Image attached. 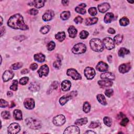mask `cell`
Wrapping results in <instances>:
<instances>
[{"label":"cell","instance_id":"2","mask_svg":"<svg viewBox=\"0 0 134 134\" xmlns=\"http://www.w3.org/2000/svg\"><path fill=\"white\" fill-rule=\"evenodd\" d=\"M90 45L92 50L96 52H101L104 50V45L100 39H92L90 42Z\"/></svg>","mask_w":134,"mask_h":134},{"label":"cell","instance_id":"40","mask_svg":"<svg viewBox=\"0 0 134 134\" xmlns=\"http://www.w3.org/2000/svg\"><path fill=\"white\" fill-rule=\"evenodd\" d=\"M89 35V33L87 32V31L86 30H82L81 32V33H80V35H79V37L81 39H85L87 37V36H88Z\"/></svg>","mask_w":134,"mask_h":134},{"label":"cell","instance_id":"41","mask_svg":"<svg viewBox=\"0 0 134 134\" xmlns=\"http://www.w3.org/2000/svg\"><path fill=\"white\" fill-rule=\"evenodd\" d=\"M104 123L105 124L109 127H111L112 124V122L111 118L109 117H105L103 119Z\"/></svg>","mask_w":134,"mask_h":134},{"label":"cell","instance_id":"3","mask_svg":"<svg viewBox=\"0 0 134 134\" xmlns=\"http://www.w3.org/2000/svg\"><path fill=\"white\" fill-rule=\"evenodd\" d=\"M25 122L28 127H29L30 129H32V130H37L42 127L41 122L39 120L35 119V118H27L25 120Z\"/></svg>","mask_w":134,"mask_h":134},{"label":"cell","instance_id":"31","mask_svg":"<svg viewBox=\"0 0 134 134\" xmlns=\"http://www.w3.org/2000/svg\"><path fill=\"white\" fill-rule=\"evenodd\" d=\"M97 100L99 103L103 105H106L107 104V102L106 101V99L105 96L102 94H98L96 96Z\"/></svg>","mask_w":134,"mask_h":134},{"label":"cell","instance_id":"61","mask_svg":"<svg viewBox=\"0 0 134 134\" xmlns=\"http://www.w3.org/2000/svg\"><path fill=\"white\" fill-rule=\"evenodd\" d=\"M7 95L8 96H12L13 95V93L11 92H7Z\"/></svg>","mask_w":134,"mask_h":134},{"label":"cell","instance_id":"42","mask_svg":"<svg viewBox=\"0 0 134 134\" xmlns=\"http://www.w3.org/2000/svg\"><path fill=\"white\" fill-rule=\"evenodd\" d=\"M23 66V64L21 63H15L11 66V69L13 70H18L21 68Z\"/></svg>","mask_w":134,"mask_h":134},{"label":"cell","instance_id":"47","mask_svg":"<svg viewBox=\"0 0 134 134\" xmlns=\"http://www.w3.org/2000/svg\"><path fill=\"white\" fill-rule=\"evenodd\" d=\"M53 66L56 69H60V67L61 66V61L60 59H58V60H57L56 61H55L53 64Z\"/></svg>","mask_w":134,"mask_h":134},{"label":"cell","instance_id":"57","mask_svg":"<svg viewBox=\"0 0 134 134\" xmlns=\"http://www.w3.org/2000/svg\"><path fill=\"white\" fill-rule=\"evenodd\" d=\"M69 2V1H61V3H63V4L64 5H65V6L68 5Z\"/></svg>","mask_w":134,"mask_h":134},{"label":"cell","instance_id":"18","mask_svg":"<svg viewBox=\"0 0 134 134\" xmlns=\"http://www.w3.org/2000/svg\"><path fill=\"white\" fill-rule=\"evenodd\" d=\"M110 8V5L108 3H103L99 4L98 5V9L102 13H105Z\"/></svg>","mask_w":134,"mask_h":134},{"label":"cell","instance_id":"28","mask_svg":"<svg viewBox=\"0 0 134 134\" xmlns=\"http://www.w3.org/2000/svg\"><path fill=\"white\" fill-rule=\"evenodd\" d=\"M98 21V18L96 17L88 18L85 19V24L86 26H90L96 24Z\"/></svg>","mask_w":134,"mask_h":134},{"label":"cell","instance_id":"50","mask_svg":"<svg viewBox=\"0 0 134 134\" xmlns=\"http://www.w3.org/2000/svg\"><path fill=\"white\" fill-rule=\"evenodd\" d=\"M105 95L108 97H110L113 94V90L112 89H107L105 92Z\"/></svg>","mask_w":134,"mask_h":134},{"label":"cell","instance_id":"53","mask_svg":"<svg viewBox=\"0 0 134 134\" xmlns=\"http://www.w3.org/2000/svg\"><path fill=\"white\" fill-rule=\"evenodd\" d=\"M129 122V120L127 118H123V120L121 121V125L122 126H126V125L127 124V123Z\"/></svg>","mask_w":134,"mask_h":134},{"label":"cell","instance_id":"36","mask_svg":"<svg viewBox=\"0 0 134 134\" xmlns=\"http://www.w3.org/2000/svg\"><path fill=\"white\" fill-rule=\"evenodd\" d=\"M120 24L123 26H126L130 24V20L126 17H124L120 20Z\"/></svg>","mask_w":134,"mask_h":134},{"label":"cell","instance_id":"52","mask_svg":"<svg viewBox=\"0 0 134 134\" xmlns=\"http://www.w3.org/2000/svg\"><path fill=\"white\" fill-rule=\"evenodd\" d=\"M28 13L32 15H36L38 13V11L37 9L32 8V9H30L28 11Z\"/></svg>","mask_w":134,"mask_h":134},{"label":"cell","instance_id":"11","mask_svg":"<svg viewBox=\"0 0 134 134\" xmlns=\"http://www.w3.org/2000/svg\"><path fill=\"white\" fill-rule=\"evenodd\" d=\"M49 67L47 65H44L42 66H41L40 69L38 71V73L39 74V77L42 78L43 76H47L49 73Z\"/></svg>","mask_w":134,"mask_h":134},{"label":"cell","instance_id":"21","mask_svg":"<svg viewBox=\"0 0 134 134\" xmlns=\"http://www.w3.org/2000/svg\"><path fill=\"white\" fill-rule=\"evenodd\" d=\"M100 77L102 79H108L110 80H114L115 79V75L112 72H109L101 74Z\"/></svg>","mask_w":134,"mask_h":134},{"label":"cell","instance_id":"35","mask_svg":"<svg viewBox=\"0 0 134 134\" xmlns=\"http://www.w3.org/2000/svg\"><path fill=\"white\" fill-rule=\"evenodd\" d=\"M70 15L71 14L69 11H65L60 14V18L62 20H66L69 18Z\"/></svg>","mask_w":134,"mask_h":134},{"label":"cell","instance_id":"9","mask_svg":"<svg viewBox=\"0 0 134 134\" xmlns=\"http://www.w3.org/2000/svg\"><path fill=\"white\" fill-rule=\"evenodd\" d=\"M54 124L57 126H61L63 125L66 122V118L63 115H59L53 118Z\"/></svg>","mask_w":134,"mask_h":134},{"label":"cell","instance_id":"23","mask_svg":"<svg viewBox=\"0 0 134 134\" xmlns=\"http://www.w3.org/2000/svg\"><path fill=\"white\" fill-rule=\"evenodd\" d=\"M40 89L39 84L36 82H33L29 86V90L32 92H37Z\"/></svg>","mask_w":134,"mask_h":134},{"label":"cell","instance_id":"27","mask_svg":"<svg viewBox=\"0 0 134 134\" xmlns=\"http://www.w3.org/2000/svg\"><path fill=\"white\" fill-rule=\"evenodd\" d=\"M114 15L112 13H107L106 14L104 17V22L106 23H110L113 19H114Z\"/></svg>","mask_w":134,"mask_h":134},{"label":"cell","instance_id":"24","mask_svg":"<svg viewBox=\"0 0 134 134\" xmlns=\"http://www.w3.org/2000/svg\"><path fill=\"white\" fill-rule=\"evenodd\" d=\"M68 33L69 35V37L70 38H74L76 37L78 31H77L76 29L74 26H70L69 28H68Z\"/></svg>","mask_w":134,"mask_h":134},{"label":"cell","instance_id":"49","mask_svg":"<svg viewBox=\"0 0 134 134\" xmlns=\"http://www.w3.org/2000/svg\"><path fill=\"white\" fill-rule=\"evenodd\" d=\"M0 102H1V104H0V107H1V108H4L8 106V103L3 99H1V100H0Z\"/></svg>","mask_w":134,"mask_h":134},{"label":"cell","instance_id":"63","mask_svg":"<svg viewBox=\"0 0 134 134\" xmlns=\"http://www.w3.org/2000/svg\"><path fill=\"white\" fill-rule=\"evenodd\" d=\"M1 25H2V23H3V18H2V16H1Z\"/></svg>","mask_w":134,"mask_h":134},{"label":"cell","instance_id":"54","mask_svg":"<svg viewBox=\"0 0 134 134\" xmlns=\"http://www.w3.org/2000/svg\"><path fill=\"white\" fill-rule=\"evenodd\" d=\"M38 68V65L36 63H34V64H32V65H31L30 66V69L34 71V70H35L36 69H37Z\"/></svg>","mask_w":134,"mask_h":134},{"label":"cell","instance_id":"56","mask_svg":"<svg viewBox=\"0 0 134 134\" xmlns=\"http://www.w3.org/2000/svg\"><path fill=\"white\" fill-rule=\"evenodd\" d=\"M29 72V70L27 69H23L22 71H21V73L22 74H27Z\"/></svg>","mask_w":134,"mask_h":134},{"label":"cell","instance_id":"17","mask_svg":"<svg viewBox=\"0 0 134 134\" xmlns=\"http://www.w3.org/2000/svg\"><path fill=\"white\" fill-rule=\"evenodd\" d=\"M96 68L100 72H106L109 69V66L104 62L100 61L97 65Z\"/></svg>","mask_w":134,"mask_h":134},{"label":"cell","instance_id":"43","mask_svg":"<svg viewBox=\"0 0 134 134\" xmlns=\"http://www.w3.org/2000/svg\"><path fill=\"white\" fill-rule=\"evenodd\" d=\"M89 13L91 15V16H95V15H96V14L97 13L96 8H95L94 7L90 8L89 9Z\"/></svg>","mask_w":134,"mask_h":134},{"label":"cell","instance_id":"44","mask_svg":"<svg viewBox=\"0 0 134 134\" xmlns=\"http://www.w3.org/2000/svg\"><path fill=\"white\" fill-rule=\"evenodd\" d=\"M1 116L4 118V119H9L11 116L10 115V113L8 111H3L1 113Z\"/></svg>","mask_w":134,"mask_h":134},{"label":"cell","instance_id":"58","mask_svg":"<svg viewBox=\"0 0 134 134\" xmlns=\"http://www.w3.org/2000/svg\"><path fill=\"white\" fill-rule=\"evenodd\" d=\"M5 31V28L4 27H2L1 29V36H2L4 34Z\"/></svg>","mask_w":134,"mask_h":134},{"label":"cell","instance_id":"8","mask_svg":"<svg viewBox=\"0 0 134 134\" xmlns=\"http://www.w3.org/2000/svg\"><path fill=\"white\" fill-rule=\"evenodd\" d=\"M84 75L86 78L89 80H92L94 78L96 74L95 70L92 67H86L84 69Z\"/></svg>","mask_w":134,"mask_h":134},{"label":"cell","instance_id":"7","mask_svg":"<svg viewBox=\"0 0 134 134\" xmlns=\"http://www.w3.org/2000/svg\"><path fill=\"white\" fill-rule=\"evenodd\" d=\"M76 95V92L73 91L70 93H68V94H66L63 96H62L59 100L60 104L62 106L64 105L70 99H71L72 98L75 96Z\"/></svg>","mask_w":134,"mask_h":134},{"label":"cell","instance_id":"32","mask_svg":"<svg viewBox=\"0 0 134 134\" xmlns=\"http://www.w3.org/2000/svg\"><path fill=\"white\" fill-rule=\"evenodd\" d=\"M130 54V51L128 49L125 48H122L119 50L118 51V56L121 57H124L125 55Z\"/></svg>","mask_w":134,"mask_h":134},{"label":"cell","instance_id":"48","mask_svg":"<svg viewBox=\"0 0 134 134\" xmlns=\"http://www.w3.org/2000/svg\"><path fill=\"white\" fill-rule=\"evenodd\" d=\"M100 125V123L97 122H92L90 124L89 126V128H95L97 127H99Z\"/></svg>","mask_w":134,"mask_h":134},{"label":"cell","instance_id":"64","mask_svg":"<svg viewBox=\"0 0 134 134\" xmlns=\"http://www.w3.org/2000/svg\"><path fill=\"white\" fill-rule=\"evenodd\" d=\"M128 2L129 3H134V1H132V2H131V1H128Z\"/></svg>","mask_w":134,"mask_h":134},{"label":"cell","instance_id":"55","mask_svg":"<svg viewBox=\"0 0 134 134\" xmlns=\"http://www.w3.org/2000/svg\"><path fill=\"white\" fill-rule=\"evenodd\" d=\"M107 32L111 34H114L115 33V30L112 28H109V29H108Z\"/></svg>","mask_w":134,"mask_h":134},{"label":"cell","instance_id":"34","mask_svg":"<svg viewBox=\"0 0 134 134\" xmlns=\"http://www.w3.org/2000/svg\"><path fill=\"white\" fill-rule=\"evenodd\" d=\"M45 2V1H34L33 3V5H34L37 8H40L44 6Z\"/></svg>","mask_w":134,"mask_h":134},{"label":"cell","instance_id":"22","mask_svg":"<svg viewBox=\"0 0 134 134\" xmlns=\"http://www.w3.org/2000/svg\"><path fill=\"white\" fill-rule=\"evenodd\" d=\"M86 7L85 4L82 3L80 4L78 6H77L75 8V11L76 13L81 14H84L86 13V10L84 8Z\"/></svg>","mask_w":134,"mask_h":134},{"label":"cell","instance_id":"62","mask_svg":"<svg viewBox=\"0 0 134 134\" xmlns=\"http://www.w3.org/2000/svg\"><path fill=\"white\" fill-rule=\"evenodd\" d=\"M15 106V104L14 103V102H12V103H11V107L12 108V107H13L14 106Z\"/></svg>","mask_w":134,"mask_h":134},{"label":"cell","instance_id":"51","mask_svg":"<svg viewBox=\"0 0 134 134\" xmlns=\"http://www.w3.org/2000/svg\"><path fill=\"white\" fill-rule=\"evenodd\" d=\"M74 21L75 23L78 24H81L82 22H83V18L80 16H78L74 19Z\"/></svg>","mask_w":134,"mask_h":134},{"label":"cell","instance_id":"19","mask_svg":"<svg viewBox=\"0 0 134 134\" xmlns=\"http://www.w3.org/2000/svg\"><path fill=\"white\" fill-rule=\"evenodd\" d=\"M98 84H99V85L101 87H104L111 86L113 83L111 80L104 79V80H102L98 81Z\"/></svg>","mask_w":134,"mask_h":134},{"label":"cell","instance_id":"1","mask_svg":"<svg viewBox=\"0 0 134 134\" xmlns=\"http://www.w3.org/2000/svg\"><path fill=\"white\" fill-rule=\"evenodd\" d=\"M7 25L10 27L15 29L23 30L28 29V26L24 23L23 17L19 14H15L10 17L7 22Z\"/></svg>","mask_w":134,"mask_h":134},{"label":"cell","instance_id":"46","mask_svg":"<svg viewBox=\"0 0 134 134\" xmlns=\"http://www.w3.org/2000/svg\"><path fill=\"white\" fill-rule=\"evenodd\" d=\"M28 80H29V78H28V77H26V76L23 77V78H21L19 80V83L23 85H26L27 83Z\"/></svg>","mask_w":134,"mask_h":134},{"label":"cell","instance_id":"16","mask_svg":"<svg viewBox=\"0 0 134 134\" xmlns=\"http://www.w3.org/2000/svg\"><path fill=\"white\" fill-rule=\"evenodd\" d=\"M131 69V65L130 63L127 64H123L120 66L118 70L120 73H125L130 71Z\"/></svg>","mask_w":134,"mask_h":134},{"label":"cell","instance_id":"29","mask_svg":"<svg viewBox=\"0 0 134 134\" xmlns=\"http://www.w3.org/2000/svg\"><path fill=\"white\" fill-rule=\"evenodd\" d=\"M55 38L57 40L59 41L60 42H62L65 40L66 38V34L64 32H59L55 35Z\"/></svg>","mask_w":134,"mask_h":134},{"label":"cell","instance_id":"60","mask_svg":"<svg viewBox=\"0 0 134 134\" xmlns=\"http://www.w3.org/2000/svg\"><path fill=\"white\" fill-rule=\"evenodd\" d=\"M85 134H96V133H95L94 132H93V131H88L85 132Z\"/></svg>","mask_w":134,"mask_h":134},{"label":"cell","instance_id":"4","mask_svg":"<svg viewBox=\"0 0 134 134\" xmlns=\"http://www.w3.org/2000/svg\"><path fill=\"white\" fill-rule=\"evenodd\" d=\"M86 50V46L83 43H78L75 45L72 49V51L74 54L79 55L84 54Z\"/></svg>","mask_w":134,"mask_h":134},{"label":"cell","instance_id":"39","mask_svg":"<svg viewBox=\"0 0 134 134\" xmlns=\"http://www.w3.org/2000/svg\"><path fill=\"white\" fill-rule=\"evenodd\" d=\"M18 87V81L17 80H14L13 81L12 84L10 86V89L13 91H16Z\"/></svg>","mask_w":134,"mask_h":134},{"label":"cell","instance_id":"5","mask_svg":"<svg viewBox=\"0 0 134 134\" xmlns=\"http://www.w3.org/2000/svg\"><path fill=\"white\" fill-rule=\"evenodd\" d=\"M103 44L108 50H112L115 47L114 40L111 37H106L103 40Z\"/></svg>","mask_w":134,"mask_h":134},{"label":"cell","instance_id":"59","mask_svg":"<svg viewBox=\"0 0 134 134\" xmlns=\"http://www.w3.org/2000/svg\"><path fill=\"white\" fill-rule=\"evenodd\" d=\"M107 60L109 61V63H111L112 61V57L111 56H107Z\"/></svg>","mask_w":134,"mask_h":134},{"label":"cell","instance_id":"15","mask_svg":"<svg viewBox=\"0 0 134 134\" xmlns=\"http://www.w3.org/2000/svg\"><path fill=\"white\" fill-rule=\"evenodd\" d=\"M14 75V73H13V71H11L10 70H6L4 72L2 76L3 81L7 82L10 80H11L12 79H13Z\"/></svg>","mask_w":134,"mask_h":134},{"label":"cell","instance_id":"13","mask_svg":"<svg viewBox=\"0 0 134 134\" xmlns=\"http://www.w3.org/2000/svg\"><path fill=\"white\" fill-rule=\"evenodd\" d=\"M24 106L28 110H32L35 107V101L32 98H27L24 102Z\"/></svg>","mask_w":134,"mask_h":134},{"label":"cell","instance_id":"25","mask_svg":"<svg viewBox=\"0 0 134 134\" xmlns=\"http://www.w3.org/2000/svg\"><path fill=\"white\" fill-rule=\"evenodd\" d=\"M34 59L38 63H43L45 61V56L43 54H37L34 55Z\"/></svg>","mask_w":134,"mask_h":134},{"label":"cell","instance_id":"33","mask_svg":"<svg viewBox=\"0 0 134 134\" xmlns=\"http://www.w3.org/2000/svg\"><path fill=\"white\" fill-rule=\"evenodd\" d=\"M123 39V35L121 34H118L114 37V40H114V42L115 44H116V45H119L122 42Z\"/></svg>","mask_w":134,"mask_h":134},{"label":"cell","instance_id":"26","mask_svg":"<svg viewBox=\"0 0 134 134\" xmlns=\"http://www.w3.org/2000/svg\"><path fill=\"white\" fill-rule=\"evenodd\" d=\"M13 116L16 120L21 121L22 120V113L19 110H15L13 113Z\"/></svg>","mask_w":134,"mask_h":134},{"label":"cell","instance_id":"14","mask_svg":"<svg viewBox=\"0 0 134 134\" xmlns=\"http://www.w3.org/2000/svg\"><path fill=\"white\" fill-rule=\"evenodd\" d=\"M55 16V13L52 10H48L43 16V19L45 22H48L52 19Z\"/></svg>","mask_w":134,"mask_h":134},{"label":"cell","instance_id":"20","mask_svg":"<svg viewBox=\"0 0 134 134\" xmlns=\"http://www.w3.org/2000/svg\"><path fill=\"white\" fill-rule=\"evenodd\" d=\"M71 86V82L69 80H65L61 83V89L63 91L70 90Z\"/></svg>","mask_w":134,"mask_h":134},{"label":"cell","instance_id":"6","mask_svg":"<svg viewBox=\"0 0 134 134\" xmlns=\"http://www.w3.org/2000/svg\"><path fill=\"white\" fill-rule=\"evenodd\" d=\"M7 132L9 134H16L19 132L20 130V127L18 124L16 123H12L8 126L7 129Z\"/></svg>","mask_w":134,"mask_h":134},{"label":"cell","instance_id":"30","mask_svg":"<svg viewBox=\"0 0 134 134\" xmlns=\"http://www.w3.org/2000/svg\"><path fill=\"white\" fill-rule=\"evenodd\" d=\"M87 123V118L85 117L77 120L74 123L75 125L76 126H83L84 125H85Z\"/></svg>","mask_w":134,"mask_h":134},{"label":"cell","instance_id":"12","mask_svg":"<svg viewBox=\"0 0 134 134\" xmlns=\"http://www.w3.org/2000/svg\"><path fill=\"white\" fill-rule=\"evenodd\" d=\"M80 133V128L76 126H70L66 129L64 133L69 134H79Z\"/></svg>","mask_w":134,"mask_h":134},{"label":"cell","instance_id":"45","mask_svg":"<svg viewBox=\"0 0 134 134\" xmlns=\"http://www.w3.org/2000/svg\"><path fill=\"white\" fill-rule=\"evenodd\" d=\"M56 44L55 42H54L53 41H51L49 43V44L47 45V48L49 51H52L55 48Z\"/></svg>","mask_w":134,"mask_h":134},{"label":"cell","instance_id":"37","mask_svg":"<svg viewBox=\"0 0 134 134\" xmlns=\"http://www.w3.org/2000/svg\"><path fill=\"white\" fill-rule=\"evenodd\" d=\"M50 28L51 27L49 25H45L40 28V32L43 34H46L49 32Z\"/></svg>","mask_w":134,"mask_h":134},{"label":"cell","instance_id":"38","mask_svg":"<svg viewBox=\"0 0 134 134\" xmlns=\"http://www.w3.org/2000/svg\"><path fill=\"white\" fill-rule=\"evenodd\" d=\"M90 107H91V105L89 103L86 102L83 104V110L85 113H88L90 111Z\"/></svg>","mask_w":134,"mask_h":134},{"label":"cell","instance_id":"10","mask_svg":"<svg viewBox=\"0 0 134 134\" xmlns=\"http://www.w3.org/2000/svg\"><path fill=\"white\" fill-rule=\"evenodd\" d=\"M67 74L69 76H71L74 80H81L82 77L80 73L78 72L75 69H69L67 70Z\"/></svg>","mask_w":134,"mask_h":134}]
</instances>
